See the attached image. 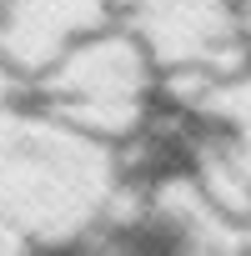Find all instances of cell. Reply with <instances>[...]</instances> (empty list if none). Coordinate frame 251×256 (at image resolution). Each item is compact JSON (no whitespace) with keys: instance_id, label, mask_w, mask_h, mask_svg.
<instances>
[{"instance_id":"obj_6","label":"cell","mask_w":251,"mask_h":256,"mask_svg":"<svg viewBox=\"0 0 251 256\" xmlns=\"http://www.w3.org/2000/svg\"><path fill=\"white\" fill-rule=\"evenodd\" d=\"M236 10H241V36H246V50H251V0H236Z\"/></svg>"},{"instance_id":"obj_3","label":"cell","mask_w":251,"mask_h":256,"mask_svg":"<svg viewBox=\"0 0 251 256\" xmlns=\"http://www.w3.org/2000/svg\"><path fill=\"white\" fill-rule=\"evenodd\" d=\"M116 20V0H0V66L20 86Z\"/></svg>"},{"instance_id":"obj_5","label":"cell","mask_w":251,"mask_h":256,"mask_svg":"<svg viewBox=\"0 0 251 256\" xmlns=\"http://www.w3.org/2000/svg\"><path fill=\"white\" fill-rule=\"evenodd\" d=\"M110 231V226H106ZM86 256H236V251H221V246H201V241H186V236H171L161 226H151L146 216L116 226L106 241H96Z\"/></svg>"},{"instance_id":"obj_4","label":"cell","mask_w":251,"mask_h":256,"mask_svg":"<svg viewBox=\"0 0 251 256\" xmlns=\"http://www.w3.org/2000/svg\"><path fill=\"white\" fill-rule=\"evenodd\" d=\"M181 106H191L206 126H211V141L226 151V161L236 166V176L251 186V66L206 80L186 96H176Z\"/></svg>"},{"instance_id":"obj_7","label":"cell","mask_w":251,"mask_h":256,"mask_svg":"<svg viewBox=\"0 0 251 256\" xmlns=\"http://www.w3.org/2000/svg\"><path fill=\"white\" fill-rule=\"evenodd\" d=\"M236 256H251V221H241V246H236Z\"/></svg>"},{"instance_id":"obj_2","label":"cell","mask_w":251,"mask_h":256,"mask_svg":"<svg viewBox=\"0 0 251 256\" xmlns=\"http://www.w3.org/2000/svg\"><path fill=\"white\" fill-rule=\"evenodd\" d=\"M116 20L141 40L156 76L171 80V96L251 66L236 0H116Z\"/></svg>"},{"instance_id":"obj_1","label":"cell","mask_w":251,"mask_h":256,"mask_svg":"<svg viewBox=\"0 0 251 256\" xmlns=\"http://www.w3.org/2000/svg\"><path fill=\"white\" fill-rule=\"evenodd\" d=\"M156 80L161 76L146 60L141 40L120 20H110L106 30L76 40L26 90L46 116L76 126V131H86V136H96L106 146H120L146 126Z\"/></svg>"}]
</instances>
